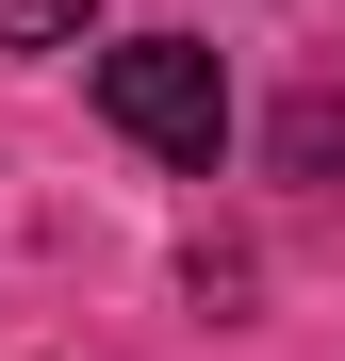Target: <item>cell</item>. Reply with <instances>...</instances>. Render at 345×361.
I'll return each mask as SVG.
<instances>
[{"instance_id": "7a4b0ae2", "label": "cell", "mask_w": 345, "mask_h": 361, "mask_svg": "<svg viewBox=\"0 0 345 361\" xmlns=\"http://www.w3.org/2000/svg\"><path fill=\"white\" fill-rule=\"evenodd\" d=\"M83 17H99V0H0V49H66Z\"/></svg>"}, {"instance_id": "6da1fadb", "label": "cell", "mask_w": 345, "mask_h": 361, "mask_svg": "<svg viewBox=\"0 0 345 361\" xmlns=\"http://www.w3.org/2000/svg\"><path fill=\"white\" fill-rule=\"evenodd\" d=\"M99 115L148 164H214L230 148V66H214L198 33H132V49H99Z\"/></svg>"}]
</instances>
